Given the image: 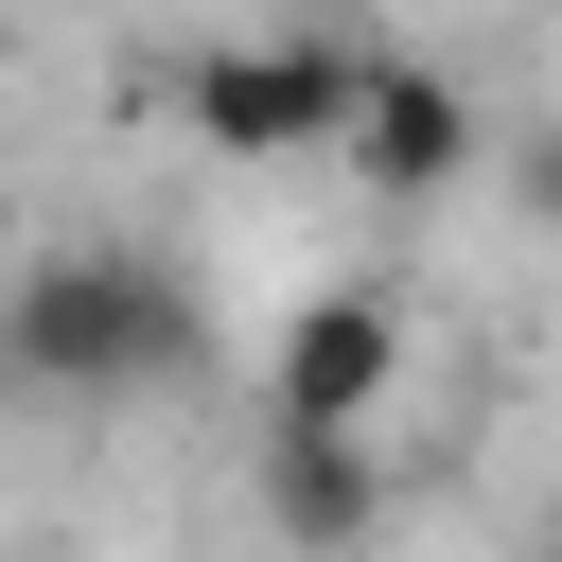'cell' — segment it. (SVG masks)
<instances>
[{
    "instance_id": "7",
    "label": "cell",
    "mask_w": 562,
    "mask_h": 562,
    "mask_svg": "<svg viewBox=\"0 0 562 562\" xmlns=\"http://www.w3.org/2000/svg\"><path fill=\"white\" fill-rule=\"evenodd\" d=\"M527 562H562V509H544V527H527Z\"/></svg>"
},
{
    "instance_id": "3",
    "label": "cell",
    "mask_w": 562,
    "mask_h": 562,
    "mask_svg": "<svg viewBox=\"0 0 562 562\" xmlns=\"http://www.w3.org/2000/svg\"><path fill=\"white\" fill-rule=\"evenodd\" d=\"M404 386V299L386 281H316L263 351V439H369Z\"/></svg>"
},
{
    "instance_id": "5",
    "label": "cell",
    "mask_w": 562,
    "mask_h": 562,
    "mask_svg": "<svg viewBox=\"0 0 562 562\" xmlns=\"http://www.w3.org/2000/svg\"><path fill=\"white\" fill-rule=\"evenodd\" d=\"M246 492H263L281 562H351V544L386 527V457H369V439H246Z\"/></svg>"
},
{
    "instance_id": "6",
    "label": "cell",
    "mask_w": 562,
    "mask_h": 562,
    "mask_svg": "<svg viewBox=\"0 0 562 562\" xmlns=\"http://www.w3.org/2000/svg\"><path fill=\"white\" fill-rule=\"evenodd\" d=\"M527 211H544V228H562V140H544V158H527Z\"/></svg>"
},
{
    "instance_id": "4",
    "label": "cell",
    "mask_w": 562,
    "mask_h": 562,
    "mask_svg": "<svg viewBox=\"0 0 562 562\" xmlns=\"http://www.w3.org/2000/svg\"><path fill=\"white\" fill-rule=\"evenodd\" d=\"M386 211H422V193H457L474 176V88L457 70H422V53H369V88H351V140H334Z\"/></svg>"
},
{
    "instance_id": "2",
    "label": "cell",
    "mask_w": 562,
    "mask_h": 562,
    "mask_svg": "<svg viewBox=\"0 0 562 562\" xmlns=\"http://www.w3.org/2000/svg\"><path fill=\"white\" fill-rule=\"evenodd\" d=\"M351 88H369L351 35H211V53H176V123L211 158H334Z\"/></svg>"
},
{
    "instance_id": "1",
    "label": "cell",
    "mask_w": 562,
    "mask_h": 562,
    "mask_svg": "<svg viewBox=\"0 0 562 562\" xmlns=\"http://www.w3.org/2000/svg\"><path fill=\"white\" fill-rule=\"evenodd\" d=\"M211 351V299L176 246H123V228H70L0 281V386L18 404H140Z\"/></svg>"
}]
</instances>
